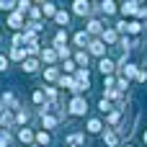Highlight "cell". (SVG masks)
<instances>
[{"label":"cell","instance_id":"cell-1","mask_svg":"<svg viewBox=\"0 0 147 147\" xmlns=\"http://www.w3.org/2000/svg\"><path fill=\"white\" fill-rule=\"evenodd\" d=\"M88 111V101L83 98V96H75L72 101H70V114H75V116H83Z\"/></svg>","mask_w":147,"mask_h":147},{"label":"cell","instance_id":"cell-2","mask_svg":"<svg viewBox=\"0 0 147 147\" xmlns=\"http://www.w3.org/2000/svg\"><path fill=\"white\" fill-rule=\"evenodd\" d=\"M88 10H90V5H88L85 0H75V3H72V13H75V16H85Z\"/></svg>","mask_w":147,"mask_h":147},{"label":"cell","instance_id":"cell-3","mask_svg":"<svg viewBox=\"0 0 147 147\" xmlns=\"http://www.w3.org/2000/svg\"><path fill=\"white\" fill-rule=\"evenodd\" d=\"M88 47H90V52H93V54H98V57L103 59V54H106V44H103L101 39H96V41H90Z\"/></svg>","mask_w":147,"mask_h":147},{"label":"cell","instance_id":"cell-4","mask_svg":"<svg viewBox=\"0 0 147 147\" xmlns=\"http://www.w3.org/2000/svg\"><path fill=\"white\" fill-rule=\"evenodd\" d=\"M116 39H119V31H116V28H109V31L101 34V41H103V44H114Z\"/></svg>","mask_w":147,"mask_h":147},{"label":"cell","instance_id":"cell-5","mask_svg":"<svg viewBox=\"0 0 147 147\" xmlns=\"http://www.w3.org/2000/svg\"><path fill=\"white\" fill-rule=\"evenodd\" d=\"M8 26H10V28H21V26H23V13H10Z\"/></svg>","mask_w":147,"mask_h":147},{"label":"cell","instance_id":"cell-6","mask_svg":"<svg viewBox=\"0 0 147 147\" xmlns=\"http://www.w3.org/2000/svg\"><path fill=\"white\" fill-rule=\"evenodd\" d=\"M98 70H101L103 75H111V72H114V62H111L109 57H103V59L98 62Z\"/></svg>","mask_w":147,"mask_h":147},{"label":"cell","instance_id":"cell-7","mask_svg":"<svg viewBox=\"0 0 147 147\" xmlns=\"http://www.w3.org/2000/svg\"><path fill=\"white\" fill-rule=\"evenodd\" d=\"M80 88H88L90 85V75H88V70H78V80H75Z\"/></svg>","mask_w":147,"mask_h":147},{"label":"cell","instance_id":"cell-8","mask_svg":"<svg viewBox=\"0 0 147 147\" xmlns=\"http://www.w3.org/2000/svg\"><path fill=\"white\" fill-rule=\"evenodd\" d=\"M137 10H140V3H134V0H129V3L121 5V13H124V16H132V13H137Z\"/></svg>","mask_w":147,"mask_h":147},{"label":"cell","instance_id":"cell-9","mask_svg":"<svg viewBox=\"0 0 147 147\" xmlns=\"http://www.w3.org/2000/svg\"><path fill=\"white\" fill-rule=\"evenodd\" d=\"M103 142L109 147H116L119 145V134H116V132H106V134H103Z\"/></svg>","mask_w":147,"mask_h":147},{"label":"cell","instance_id":"cell-10","mask_svg":"<svg viewBox=\"0 0 147 147\" xmlns=\"http://www.w3.org/2000/svg\"><path fill=\"white\" fill-rule=\"evenodd\" d=\"M54 21H57L59 26H67V21H70V13H67V10H57V13H54Z\"/></svg>","mask_w":147,"mask_h":147},{"label":"cell","instance_id":"cell-11","mask_svg":"<svg viewBox=\"0 0 147 147\" xmlns=\"http://www.w3.org/2000/svg\"><path fill=\"white\" fill-rule=\"evenodd\" d=\"M75 44H78V47H88V44H90V41H88V31H78V34H75Z\"/></svg>","mask_w":147,"mask_h":147},{"label":"cell","instance_id":"cell-12","mask_svg":"<svg viewBox=\"0 0 147 147\" xmlns=\"http://www.w3.org/2000/svg\"><path fill=\"white\" fill-rule=\"evenodd\" d=\"M41 116H44V127H47V129H54V127L59 124V119L52 116V114H41Z\"/></svg>","mask_w":147,"mask_h":147},{"label":"cell","instance_id":"cell-13","mask_svg":"<svg viewBox=\"0 0 147 147\" xmlns=\"http://www.w3.org/2000/svg\"><path fill=\"white\" fill-rule=\"evenodd\" d=\"M101 10H103L106 16H111V13H116V3H111V0H106V3H101Z\"/></svg>","mask_w":147,"mask_h":147},{"label":"cell","instance_id":"cell-14","mask_svg":"<svg viewBox=\"0 0 147 147\" xmlns=\"http://www.w3.org/2000/svg\"><path fill=\"white\" fill-rule=\"evenodd\" d=\"M41 59H44V62H54V59H57V49H44V52H41Z\"/></svg>","mask_w":147,"mask_h":147},{"label":"cell","instance_id":"cell-15","mask_svg":"<svg viewBox=\"0 0 147 147\" xmlns=\"http://www.w3.org/2000/svg\"><path fill=\"white\" fill-rule=\"evenodd\" d=\"M101 129H103V127H101L98 119H90V121H88V132H90V134H98Z\"/></svg>","mask_w":147,"mask_h":147},{"label":"cell","instance_id":"cell-16","mask_svg":"<svg viewBox=\"0 0 147 147\" xmlns=\"http://www.w3.org/2000/svg\"><path fill=\"white\" fill-rule=\"evenodd\" d=\"M41 13H44V16H54V13H57L54 3H41Z\"/></svg>","mask_w":147,"mask_h":147},{"label":"cell","instance_id":"cell-17","mask_svg":"<svg viewBox=\"0 0 147 147\" xmlns=\"http://www.w3.org/2000/svg\"><path fill=\"white\" fill-rule=\"evenodd\" d=\"M18 140H21V142H31V140H34V132H31V129H21V132H18Z\"/></svg>","mask_w":147,"mask_h":147},{"label":"cell","instance_id":"cell-18","mask_svg":"<svg viewBox=\"0 0 147 147\" xmlns=\"http://www.w3.org/2000/svg\"><path fill=\"white\" fill-rule=\"evenodd\" d=\"M88 34H103L101 23H98V21H90V23H88Z\"/></svg>","mask_w":147,"mask_h":147},{"label":"cell","instance_id":"cell-19","mask_svg":"<svg viewBox=\"0 0 147 147\" xmlns=\"http://www.w3.org/2000/svg\"><path fill=\"white\" fill-rule=\"evenodd\" d=\"M65 41H67V34H65V31H57V36H54V44H57V49H59V47H65Z\"/></svg>","mask_w":147,"mask_h":147},{"label":"cell","instance_id":"cell-20","mask_svg":"<svg viewBox=\"0 0 147 147\" xmlns=\"http://www.w3.org/2000/svg\"><path fill=\"white\" fill-rule=\"evenodd\" d=\"M36 67H39L36 59H26V62H23V70H26V72H36Z\"/></svg>","mask_w":147,"mask_h":147},{"label":"cell","instance_id":"cell-21","mask_svg":"<svg viewBox=\"0 0 147 147\" xmlns=\"http://www.w3.org/2000/svg\"><path fill=\"white\" fill-rule=\"evenodd\" d=\"M137 72H140L137 65H127V67H124V78H137Z\"/></svg>","mask_w":147,"mask_h":147},{"label":"cell","instance_id":"cell-22","mask_svg":"<svg viewBox=\"0 0 147 147\" xmlns=\"http://www.w3.org/2000/svg\"><path fill=\"white\" fill-rule=\"evenodd\" d=\"M140 28H142V26H140L137 21H129V23H127V31H129V34H140Z\"/></svg>","mask_w":147,"mask_h":147},{"label":"cell","instance_id":"cell-23","mask_svg":"<svg viewBox=\"0 0 147 147\" xmlns=\"http://www.w3.org/2000/svg\"><path fill=\"white\" fill-rule=\"evenodd\" d=\"M10 57H13V59H23V57H26V49H13Z\"/></svg>","mask_w":147,"mask_h":147},{"label":"cell","instance_id":"cell-24","mask_svg":"<svg viewBox=\"0 0 147 147\" xmlns=\"http://www.w3.org/2000/svg\"><path fill=\"white\" fill-rule=\"evenodd\" d=\"M75 59H78V65H88V54H85V52H78Z\"/></svg>","mask_w":147,"mask_h":147},{"label":"cell","instance_id":"cell-25","mask_svg":"<svg viewBox=\"0 0 147 147\" xmlns=\"http://www.w3.org/2000/svg\"><path fill=\"white\" fill-rule=\"evenodd\" d=\"M44 78H47V80H57V70H54V67L44 70Z\"/></svg>","mask_w":147,"mask_h":147},{"label":"cell","instance_id":"cell-26","mask_svg":"<svg viewBox=\"0 0 147 147\" xmlns=\"http://www.w3.org/2000/svg\"><path fill=\"white\" fill-rule=\"evenodd\" d=\"M119 119H121L119 111H111V114H109V124H119Z\"/></svg>","mask_w":147,"mask_h":147},{"label":"cell","instance_id":"cell-27","mask_svg":"<svg viewBox=\"0 0 147 147\" xmlns=\"http://www.w3.org/2000/svg\"><path fill=\"white\" fill-rule=\"evenodd\" d=\"M67 142H70V145H80V142H83V134H70Z\"/></svg>","mask_w":147,"mask_h":147},{"label":"cell","instance_id":"cell-28","mask_svg":"<svg viewBox=\"0 0 147 147\" xmlns=\"http://www.w3.org/2000/svg\"><path fill=\"white\" fill-rule=\"evenodd\" d=\"M98 109H101L103 114H106V111H111V106H109V101H106V98H101V101H98Z\"/></svg>","mask_w":147,"mask_h":147},{"label":"cell","instance_id":"cell-29","mask_svg":"<svg viewBox=\"0 0 147 147\" xmlns=\"http://www.w3.org/2000/svg\"><path fill=\"white\" fill-rule=\"evenodd\" d=\"M36 140H39V145H47V142H49V134H47V132H39Z\"/></svg>","mask_w":147,"mask_h":147},{"label":"cell","instance_id":"cell-30","mask_svg":"<svg viewBox=\"0 0 147 147\" xmlns=\"http://www.w3.org/2000/svg\"><path fill=\"white\" fill-rule=\"evenodd\" d=\"M13 5H18V3H10V0H0V10H10Z\"/></svg>","mask_w":147,"mask_h":147},{"label":"cell","instance_id":"cell-31","mask_svg":"<svg viewBox=\"0 0 147 147\" xmlns=\"http://www.w3.org/2000/svg\"><path fill=\"white\" fill-rule=\"evenodd\" d=\"M34 103H44V93L41 90H34Z\"/></svg>","mask_w":147,"mask_h":147},{"label":"cell","instance_id":"cell-32","mask_svg":"<svg viewBox=\"0 0 147 147\" xmlns=\"http://www.w3.org/2000/svg\"><path fill=\"white\" fill-rule=\"evenodd\" d=\"M137 80H140V83H145V80H147V72H145V70H140V72H137Z\"/></svg>","mask_w":147,"mask_h":147},{"label":"cell","instance_id":"cell-33","mask_svg":"<svg viewBox=\"0 0 147 147\" xmlns=\"http://www.w3.org/2000/svg\"><path fill=\"white\" fill-rule=\"evenodd\" d=\"M65 70H67V72H72V70H75V62H70V59H67V62H65Z\"/></svg>","mask_w":147,"mask_h":147},{"label":"cell","instance_id":"cell-34","mask_svg":"<svg viewBox=\"0 0 147 147\" xmlns=\"http://www.w3.org/2000/svg\"><path fill=\"white\" fill-rule=\"evenodd\" d=\"M119 90H127V78H119Z\"/></svg>","mask_w":147,"mask_h":147},{"label":"cell","instance_id":"cell-35","mask_svg":"<svg viewBox=\"0 0 147 147\" xmlns=\"http://www.w3.org/2000/svg\"><path fill=\"white\" fill-rule=\"evenodd\" d=\"M3 70H8V59H5V57H0V72H3Z\"/></svg>","mask_w":147,"mask_h":147},{"label":"cell","instance_id":"cell-36","mask_svg":"<svg viewBox=\"0 0 147 147\" xmlns=\"http://www.w3.org/2000/svg\"><path fill=\"white\" fill-rule=\"evenodd\" d=\"M142 140H145V145H147V132H145V134H142Z\"/></svg>","mask_w":147,"mask_h":147},{"label":"cell","instance_id":"cell-37","mask_svg":"<svg viewBox=\"0 0 147 147\" xmlns=\"http://www.w3.org/2000/svg\"><path fill=\"white\" fill-rule=\"evenodd\" d=\"M127 147H132V145H127Z\"/></svg>","mask_w":147,"mask_h":147}]
</instances>
